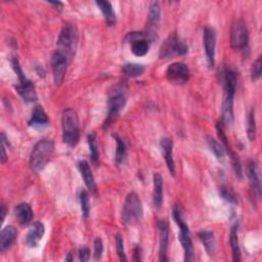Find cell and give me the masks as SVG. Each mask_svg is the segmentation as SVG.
Returning a JSON list of instances; mask_svg holds the SVG:
<instances>
[{"mask_svg": "<svg viewBox=\"0 0 262 262\" xmlns=\"http://www.w3.org/2000/svg\"><path fill=\"white\" fill-rule=\"evenodd\" d=\"M54 152V144L50 139H41L34 146L30 156V167L34 172H40L49 162Z\"/></svg>", "mask_w": 262, "mask_h": 262, "instance_id": "cell-3", "label": "cell"}, {"mask_svg": "<svg viewBox=\"0 0 262 262\" xmlns=\"http://www.w3.org/2000/svg\"><path fill=\"white\" fill-rule=\"evenodd\" d=\"M104 253V244L102 239L96 238L94 241V258L95 260H99L102 258Z\"/></svg>", "mask_w": 262, "mask_h": 262, "instance_id": "cell-36", "label": "cell"}, {"mask_svg": "<svg viewBox=\"0 0 262 262\" xmlns=\"http://www.w3.org/2000/svg\"><path fill=\"white\" fill-rule=\"evenodd\" d=\"M135 261H138L140 260V249L137 247L134 249V258H133Z\"/></svg>", "mask_w": 262, "mask_h": 262, "instance_id": "cell-40", "label": "cell"}, {"mask_svg": "<svg viewBox=\"0 0 262 262\" xmlns=\"http://www.w3.org/2000/svg\"><path fill=\"white\" fill-rule=\"evenodd\" d=\"M231 42L235 50L243 51L249 44V31L244 21L238 19L231 29Z\"/></svg>", "mask_w": 262, "mask_h": 262, "instance_id": "cell-8", "label": "cell"}, {"mask_svg": "<svg viewBox=\"0 0 262 262\" xmlns=\"http://www.w3.org/2000/svg\"><path fill=\"white\" fill-rule=\"evenodd\" d=\"M95 4L98 6L100 11L103 12L107 24L109 26H113L116 23V13L114 12V9H113L111 2L99 0V1L95 2Z\"/></svg>", "mask_w": 262, "mask_h": 262, "instance_id": "cell-26", "label": "cell"}, {"mask_svg": "<svg viewBox=\"0 0 262 262\" xmlns=\"http://www.w3.org/2000/svg\"><path fill=\"white\" fill-rule=\"evenodd\" d=\"M247 175L249 178V183L254 195L257 198L261 197V186L258 173V166L254 160H249L247 164Z\"/></svg>", "mask_w": 262, "mask_h": 262, "instance_id": "cell-16", "label": "cell"}, {"mask_svg": "<svg viewBox=\"0 0 262 262\" xmlns=\"http://www.w3.org/2000/svg\"><path fill=\"white\" fill-rule=\"evenodd\" d=\"M158 230L160 237V247L159 254L161 261H168L167 250H168V242H169V226L166 219H161L158 221Z\"/></svg>", "mask_w": 262, "mask_h": 262, "instance_id": "cell-14", "label": "cell"}, {"mask_svg": "<svg viewBox=\"0 0 262 262\" xmlns=\"http://www.w3.org/2000/svg\"><path fill=\"white\" fill-rule=\"evenodd\" d=\"M247 131H248V137L253 142L256 138V132H257V128H256V117H255V110L252 109L251 112L249 113V117H248V125H247Z\"/></svg>", "mask_w": 262, "mask_h": 262, "instance_id": "cell-31", "label": "cell"}, {"mask_svg": "<svg viewBox=\"0 0 262 262\" xmlns=\"http://www.w3.org/2000/svg\"><path fill=\"white\" fill-rule=\"evenodd\" d=\"M199 238L201 241H202L207 254L210 257L214 256L216 250V242H215L214 234L210 231H202L199 233Z\"/></svg>", "mask_w": 262, "mask_h": 262, "instance_id": "cell-24", "label": "cell"}, {"mask_svg": "<svg viewBox=\"0 0 262 262\" xmlns=\"http://www.w3.org/2000/svg\"><path fill=\"white\" fill-rule=\"evenodd\" d=\"M144 209L140 199L136 193L131 192L127 195L122 208V221L126 226H134L142 220Z\"/></svg>", "mask_w": 262, "mask_h": 262, "instance_id": "cell-6", "label": "cell"}, {"mask_svg": "<svg viewBox=\"0 0 262 262\" xmlns=\"http://www.w3.org/2000/svg\"><path fill=\"white\" fill-rule=\"evenodd\" d=\"M166 77L171 83L185 84L190 80L191 73L186 64L177 62L171 64L167 68Z\"/></svg>", "mask_w": 262, "mask_h": 262, "instance_id": "cell-12", "label": "cell"}, {"mask_svg": "<svg viewBox=\"0 0 262 262\" xmlns=\"http://www.w3.org/2000/svg\"><path fill=\"white\" fill-rule=\"evenodd\" d=\"M207 142H208V146H209L210 150L213 152L215 157L219 161H224L225 158H226V149H225V147L221 145L220 143H218L216 139H214L212 137H208Z\"/></svg>", "mask_w": 262, "mask_h": 262, "instance_id": "cell-30", "label": "cell"}, {"mask_svg": "<svg viewBox=\"0 0 262 262\" xmlns=\"http://www.w3.org/2000/svg\"><path fill=\"white\" fill-rule=\"evenodd\" d=\"M203 44L206 52L207 62L210 68L215 65V47H216V33L215 30L209 26L203 31Z\"/></svg>", "mask_w": 262, "mask_h": 262, "instance_id": "cell-13", "label": "cell"}, {"mask_svg": "<svg viewBox=\"0 0 262 262\" xmlns=\"http://www.w3.org/2000/svg\"><path fill=\"white\" fill-rule=\"evenodd\" d=\"M153 203L156 208H160L163 203V178L159 173L154 174Z\"/></svg>", "mask_w": 262, "mask_h": 262, "instance_id": "cell-22", "label": "cell"}, {"mask_svg": "<svg viewBox=\"0 0 262 262\" xmlns=\"http://www.w3.org/2000/svg\"><path fill=\"white\" fill-rule=\"evenodd\" d=\"M220 196L223 197L225 200H227L228 202L232 203V204H236L237 203L236 196L228 188H225V187L220 188Z\"/></svg>", "mask_w": 262, "mask_h": 262, "instance_id": "cell-37", "label": "cell"}, {"mask_svg": "<svg viewBox=\"0 0 262 262\" xmlns=\"http://www.w3.org/2000/svg\"><path fill=\"white\" fill-rule=\"evenodd\" d=\"M78 168L80 173H81L83 180H84V184L87 187V189L91 192V193H95L96 191V185H95V180L93 177V174L91 172L90 166L88 164L87 161L82 160L80 161L78 163Z\"/></svg>", "mask_w": 262, "mask_h": 262, "instance_id": "cell-20", "label": "cell"}, {"mask_svg": "<svg viewBox=\"0 0 262 262\" xmlns=\"http://www.w3.org/2000/svg\"><path fill=\"white\" fill-rule=\"evenodd\" d=\"M69 63L70 60L63 53L58 52L57 50L53 53L51 58V68L53 80L56 85H60L64 82Z\"/></svg>", "mask_w": 262, "mask_h": 262, "instance_id": "cell-11", "label": "cell"}, {"mask_svg": "<svg viewBox=\"0 0 262 262\" xmlns=\"http://www.w3.org/2000/svg\"><path fill=\"white\" fill-rule=\"evenodd\" d=\"M49 123V119L45 113V111L43 110V108L41 106H36L31 119L29 120V126L31 127H42V126H46Z\"/></svg>", "mask_w": 262, "mask_h": 262, "instance_id": "cell-21", "label": "cell"}, {"mask_svg": "<svg viewBox=\"0 0 262 262\" xmlns=\"http://www.w3.org/2000/svg\"><path fill=\"white\" fill-rule=\"evenodd\" d=\"M63 140L70 147H75L80 138L79 118L77 112L73 109H66L62 116Z\"/></svg>", "mask_w": 262, "mask_h": 262, "instance_id": "cell-4", "label": "cell"}, {"mask_svg": "<svg viewBox=\"0 0 262 262\" xmlns=\"http://www.w3.org/2000/svg\"><path fill=\"white\" fill-rule=\"evenodd\" d=\"M49 4H51V5H54V6H56V7H63V3L62 2H48Z\"/></svg>", "mask_w": 262, "mask_h": 262, "instance_id": "cell-42", "label": "cell"}, {"mask_svg": "<svg viewBox=\"0 0 262 262\" xmlns=\"http://www.w3.org/2000/svg\"><path fill=\"white\" fill-rule=\"evenodd\" d=\"M189 51L186 43H184L176 34H171L160 48L161 58H170L176 55H185Z\"/></svg>", "mask_w": 262, "mask_h": 262, "instance_id": "cell-9", "label": "cell"}, {"mask_svg": "<svg viewBox=\"0 0 262 262\" xmlns=\"http://www.w3.org/2000/svg\"><path fill=\"white\" fill-rule=\"evenodd\" d=\"M87 140H88V146H89L91 160H92L93 163H96L97 160H98V146H97V143H96L95 133L92 132V133L88 134Z\"/></svg>", "mask_w": 262, "mask_h": 262, "instance_id": "cell-32", "label": "cell"}, {"mask_svg": "<svg viewBox=\"0 0 262 262\" xmlns=\"http://www.w3.org/2000/svg\"><path fill=\"white\" fill-rule=\"evenodd\" d=\"M80 204H81V210L84 218H88L90 214V202L89 195L86 191H82L80 193Z\"/></svg>", "mask_w": 262, "mask_h": 262, "instance_id": "cell-33", "label": "cell"}, {"mask_svg": "<svg viewBox=\"0 0 262 262\" xmlns=\"http://www.w3.org/2000/svg\"><path fill=\"white\" fill-rule=\"evenodd\" d=\"M131 45V51L136 56H145L150 50L151 37L148 33L132 32L127 37Z\"/></svg>", "mask_w": 262, "mask_h": 262, "instance_id": "cell-10", "label": "cell"}, {"mask_svg": "<svg viewBox=\"0 0 262 262\" xmlns=\"http://www.w3.org/2000/svg\"><path fill=\"white\" fill-rule=\"evenodd\" d=\"M15 89L26 103H34L37 100V92L35 86L29 79L24 82H19V84L15 86Z\"/></svg>", "mask_w": 262, "mask_h": 262, "instance_id": "cell-18", "label": "cell"}, {"mask_svg": "<svg viewBox=\"0 0 262 262\" xmlns=\"http://www.w3.org/2000/svg\"><path fill=\"white\" fill-rule=\"evenodd\" d=\"M116 140V154H115V162L117 166L123 165L125 160L127 158V147L124 140L121 138L119 135L114 134L113 135Z\"/></svg>", "mask_w": 262, "mask_h": 262, "instance_id": "cell-25", "label": "cell"}, {"mask_svg": "<svg viewBox=\"0 0 262 262\" xmlns=\"http://www.w3.org/2000/svg\"><path fill=\"white\" fill-rule=\"evenodd\" d=\"M160 15H161V8L158 1H153L150 3V9H149V24L151 28H155L159 21H160Z\"/></svg>", "mask_w": 262, "mask_h": 262, "instance_id": "cell-28", "label": "cell"}, {"mask_svg": "<svg viewBox=\"0 0 262 262\" xmlns=\"http://www.w3.org/2000/svg\"><path fill=\"white\" fill-rule=\"evenodd\" d=\"M221 81L224 85V102H223V124L232 126L234 124V98L238 84L237 73L230 67L224 68L221 72Z\"/></svg>", "mask_w": 262, "mask_h": 262, "instance_id": "cell-1", "label": "cell"}, {"mask_svg": "<svg viewBox=\"0 0 262 262\" xmlns=\"http://www.w3.org/2000/svg\"><path fill=\"white\" fill-rule=\"evenodd\" d=\"M44 233H45V228L43 224L40 223V221H36V223H34L30 227L26 239V244L28 245V247L36 248L39 245L40 241L42 240Z\"/></svg>", "mask_w": 262, "mask_h": 262, "instance_id": "cell-15", "label": "cell"}, {"mask_svg": "<svg viewBox=\"0 0 262 262\" xmlns=\"http://www.w3.org/2000/svg\"><path fill=\"white\" fill-rule=\"evenodd\" d=\"M66 260H67V261H72V260H73V254H72V253H69V254H68V257H66Z\"/></svg>", "mask_w": 262, "mask_h": 262, "instance_id": "cell-43", "label": "cell"}, {"mask_svg": "<svg viewBox=\"0 0 262 262\" xmlns=\"http://www.w3.org/2000/svg\"><path fill=\"white\" fill-rule=\"evenodd\" d=\"M127 102V87L124 83H119L114 86L109 94L108 99V117L104 123V128H109L114 121L119 117L121 111H122Z\"/></svg>", "mask_w": 262, "mask_h": 262, "instance_id": "cell-2", "label": "cell"}, {"mask_svg": "<svg viewBox=\"0 0 262 262\" xmlns=\"http://www.w3.org/2000/svg\"><path fill=\"white\" fill-rule=\"evenodd\" d=\"M79 259L85 262V261H88L89 258H90V250L87 248V247H82L81 249L79 250Z\"/></svg>", "mask_w": 262, "mask_h": 262, "instance_id": "cell-39", "label": "cell"}, {"mask_svg": "<svg viewBox=\"0 0 262 262\" xmlns=\"http://www.w3.org/2000/svg\"><path fill=\"white\" fill-rule=\"evenodd\" d=\"M17 237V231L12 226H7L1 231L0 235V251L5 252L11 247Z\"/></svg>", "mask_w": 262, "mask_h": 262, "instance_id": "cell-19", "label": "cell"}, {"mask_svg": "<svg viewBox=\"0 0 262 262\" xmlns=\"http://www.w3.org/2000/svg\"><path fill=\"white\" fill-rule=\"evenodd\" d=\"M116 248H117V254L119 256L120 261H126L127 257H126L125 249H124V241H123V238L120 235L116 236Z\"/></svg>", "mask_w": 262, "mask_h": 262, "instance_id": "cell-34", "label": "cell"}, {"mask_svg": "<svg viewBox=\"0 0 262 262\" xmlns=\"http://www.w3.org/2000/svg\"><path fill=\"white\" fill-rule=\"evenodd\" d=\"M5 215H6V208L4 205L1 206V221L3 223L4 219H5Z\"/></svg>", "mask_w": 262, "mask_h": 262, "instance_id": "cell-41", "label": "cell"}, {"mask_svg": "<svg viewBox=\"0 0 262 262\" xmlns=\"http://www.w3.org/2000/svg\"><path fill=\"white\" fill-rule=\"evenodd\" d=\"M78 45V31L73 25H66L60 32L56 46L57 51L63 53L71 62Z\"/></svg>", "mask_w": 262, "mask_h": 262, "instance_id": "cell-7", "label": "cell"}, {"mask_svg": "<svg viewBox=\"0 0 262 262\" xmlns=\"http://www.w3.org/2000/svg\"><path fill=\"white\" fill-rule=\"evenodd\" d=\"M145 71H146V68L143 65H139V64H126L122 68V73L126 77H130V78H134V77H138L140 75H143Z\"/></svg>", "mask_w": 262, "mask_h": 262, "instance_id": "cell-29", "label": "cell"}, {"mask_svg": "<svg viewBox=\"0 0 262 262\" xmlns=\"http://www.w3.org/2000/svg\"><path fill=\"white\" fill-rule=\"evenodd\" d=\"M14 212H15V216L17 220L19 221V224H22L24 226L29 225L33 219V210L31 206L27 203L18 204L15 207Z\"/></svg>", "mask_w": 262, "mask_h": 262, "instance_id": "cell-23", "label": "cell"}, {"mask_svg": "<svg viewBox=\"0 0 262 262\" xmlns=\"http://www.w3.org/2000/svg\"><path fill=\"white\" fill-rule=\"evenodd\" d=\"M173 218L179 228V242L185 251V261H193L195 259V251L191 232L184 220L181 207L178 205H175L173 208Z\"/></svg>", "mask_w": 262, "mask_h": 262, "instance_id": "cell-5", "label": "cell"}, {"mask_svg": "<svg viewBox=\"0 0 262 262\" xmlns=\"http://www.w3.org/2000/svg\"><path fill=\"white\" fill-rule=\"evenodd\" d=\"M261 72H262V60H261V56H258V58L254 62L251 70V77L253 81H256V80L260 78Z\"/></svg>", "mask_w": 262, "mask_h": 262, "instance_id": "cell-35", "label": "cell"}, {"mask_svg": "<svg viewBox=\"0 0 262 262\" xmlns=\"http://www.w3.org/2000/svg\"><path fill=\"white\" fill-rule=\"evenodd\" d=\"M161 150H162L163 157L166 161V164L168 167V170L172 176L175 175V163H174V159H173V143L172 140L168 137H164L161 139Z\"/></svg>", "mask_w": 262, "mask_h": 262, "instance_id": "cell-17", "label": "cell"}, {"mask_svg": "<svg viewBox=\"0 0 262 262\" xmlns=\"http://www.w3.org/2000/svg\"><path fill=\"white\" fill-rule=\"evenodd\" d=\"M238 229H239V225L235 224L232 227V231H231V246H232L234 261H240L241 260V251H240Z\"/></svg>", "mask_w": 262, "mask_h": 262, "instance_id": "cell-27", "label": "cell"}, {"mask_svg": "<svg viewBox=\"0 0 262 262\" xmlns=\"http://www.w3.org/2000/svg\"><path fill=\"white\" fill-rule=\"evenodd\" d=\"M0 138H1V163L4 164L7 160L6 147H8V142H7V138L4 133H1Z\"/></svg>", "mask_w": 262, "mask_h": 262, "instance_id": "cell-38", "label": "cell"}]
</instances>
